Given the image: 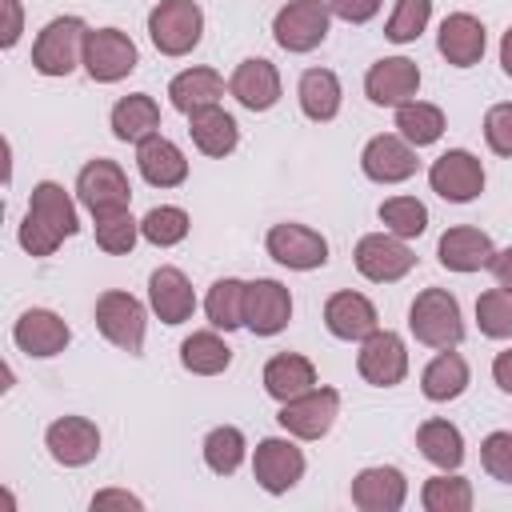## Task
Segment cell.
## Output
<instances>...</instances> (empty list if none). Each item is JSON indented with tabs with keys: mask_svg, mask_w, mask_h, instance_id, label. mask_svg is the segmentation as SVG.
<instances>
[{
	"mask_svg": "<svg viewBox=\"0 0 512 512\" xmlns=\"http://www.w3.org/2000/svg\"><path fill=\"white\" fill-rule=\"evenodd\" d=\"M244 432L232 428V424H220L204 436V464L216 472V476H232L240 464H244Z\"/></svg>",
	"mask_w": 512,
	"mask_h": 512,
	"instance_id": "obj_38",
	"label": "cell"
},
{
	"mask_svg": "<svg viewBox=\"0 0 512 512\" xmlns=\"http://www.w3.org/2000/svg\"><path fill=\"white\" fill-rule=\"evenodd\" d=\"M292 320V292L280 280H252L244 292V328L256 336H276Z\"/></svg>",
	"mask_w": 512,
	"mask_h": 512,
	"instance_id": "obj_16",
	"label": "cell"
},
{
	"mask_svg": "<svg viewBox=\"0 0 512 512\" xmlns=\"http://www.w3.org/2000/svg\"><path fill=\"white\" fill-rule=\"evenodd\" d=\"M480 464L492 480L512 484V432H488L480 444Z\"/></svg>",
	"mask_w": 512,
	"mask_h": 512,
	"instance_id": "obj_44",
	"label": "cell"
},
{
	"mask_svg": "<svg viewBox=\"0 0 512 512\" xmlns=\"http://www.w3.org/2000/svg\"><path fill=\"white\" fill-rule=\"evenodd\" d=\"M204 12L196 0H160L148 12V36L164 56H188L200 44Z\"/></svg>",
	"mask_w": 512,
	"mask_h": 512,
	"instance_id": "obj_4",
	"label": "cell"
},
{
	"mask_svg": "<svg viewBox=\"0 0 512 512\" xmlns=\"http://www.w3.org/2000/svg\"><path fill=\"white\" fill-rule=\"evenodd\" d=\"M356 372L376 384V388H392L408 376V348L396 332L388 328H376L360 340V352H356Z\"/></svg>",
	"mask_w": 512,
	"mask_h": 512,
	"instance_id": "obj_13",
	"label": "cell"
},
{
	"mask_svg": "<svg viewBox=\"0 0 512 512\" xmlns=\"http://www.w3.org/2000/svg\"><path fill=\"white\" fill-rule=\"evenodd\" d=\"M264 248H268V256L276 264L296 268V272H312V268H324L328 264V240L316 228L296 224V220L272 224L268 236H264Z\"/></svg>",
	"mask_w": 512,
	"mask_h": 512,
	"instance_id": "obj_12",
	"label": "cell"
},
{
	"mask_svg": "<svg viewBox=\"0 0 512 512\" xmlns=\"http://www.w3.org/2000/svg\"><path fill=\"white\" fill-rule=\"evenodd\" d=\"M76 196L92 216H112V212H128L132 204V184L124 176V168L116 160H88L76 176Z\"/></svg>",
	"mask_w": 512,
	"mask_h": 512,
	"instance_id": "obj_7",
	"label": "cell"
},
{
	"mask_svg": "<svg viewBox=\"0 0 512 512\" xmlns=\"http://www.w3.org/2000/svg\"><path fill=\"white\" fill-rule=\"evenodd\" d=\"M244 292H248V284L236 280V276H224V280H216V284L208 288L204 312H208L212 328H224V332L244 328Z\"/></svg>",
	"mask_w": 512,
	"mask_h": 512,
	"instance_id": "obj_36",
	"label": "cell"
},
{
	"mask_svg": "<svg viewBox=\"0 0 512 512\" xmlns=\"http://www.w3.org/2000/svg\"><path fill=\"white\" fill-rule=\"evenodd\" d=\"M328 24H332L328 0H288L272 20V36L284 52H312L324 44Z\"/></svg>",
	"mask_w": 512,
	"mask_h": 512,
	"instance_id": "obj_6",
	"label": "cell"
},
{
	"mask_svg": "<svg viewBox=\"0 0 512 512\" xmlns=\"http://www.w3.org/2000/svg\"><path fill=\"white\" fill-rule=\"evenodd\" d=\"M420 504L428 512H468L472 508V484L464 476H456V472H440V476L424 480Z\"/></svg>",
	"mask_w": 512,
	"mask_h": 512,
	"instance_id": "obj_37",
	"label": "cell"
},
{
	"mask_svg": "<svg viewBox=\"0 0 512 512\" xmlns=\"http://www.w3.org/2000/svg\"><path fill=\"white\" fill-rule=\"evenodd\" d=\"M364 92H368V100L376 108H400V104L416 100V92H420V68H416V60H408V56H384V60H376L368 68V76H364Z\"/></svg>",
	"mask_w": 512,
	"mask_h": 512,
	"instance_id": "obj_15",
	"label": "cell"
},
{
	"mask_svg": "<svg viewBox=\"0 0 512 512\" xmlns=\"http://www.w3.org/2000/svg\"><path fill=\"white\" fill-rule=\"evenodd\" d=\"M88 24L80 16H56L40 28L36 44H32V68L40 76H68L76 64H84V40H88Z\"/></svg>",
	"mask_w": 512,
	"mask_h": 512,
	"instance_id": "obj_3",
	"label": "cell"
},
{
	"mask_svg": "<svg viewBox=\"0 0 512 512\" xmlns=\"http://www.w3.org/2000/svg\"><path fill=\"white\" fill-rule=\"evenodd\" d=\"M76 228H80V216L72 196L56 180H40L32 188V200L20 224V248L28 256H52L68 236H76Z\"/></svg>",
	"mask_w": 512,
	"mask_h": 512,
	"instance_id": "obj_1",
	"label": "cell"
},
{
	"mask_svg": "<svg viewBox=\"0 0 512 512\" xmlns=\"http://www.w3.org/2000/svg\"><path fill=\"white\" fill-rule=\"evenodd\" d=\"M144 324H148L144 304L132 292H120V288L100 292V300H96V328H100V336L108 344H116L128 356H140V348H144Z\"/></svg>",
	"mask_w": 512,
	"mask_h": 512,
	"instance_id": "obj_5",
	"label": "cell"
},
{
	"mask_svg": "<svg viewBox=\"0 0 512 512\" xmlns=\"http://www.w3.org/2000/svg\"><path fill=\"white\" fill-rule=\"evenodd\" d=\"M396 132L412 144V148H424V144H436L444 136V112L436 104H424V100H408L396 108Z\"/></svg>",
	"mask_w": 512,
	"mask_h": 512,
	"instance_id": "obj_35",
	"label": "cell"
},
{
	"mask_svg": "<svg viewBox=\"0 0 512 512\" xmlns=\"http://www.w3.org/2000/svg\"><path fill=\"white\" fill-rule=\"evenodd\" d=\"M336 412H340V392L336 388H308V392L284 400L276 420L296 440H320L336 424Z\"/></svg>",
	"mask_w": 512,
	"mask_h": 512,
	"instance_id": "obj_10",
	"label": "cell"
},
{
	"mask_svg": "<svg viewBox=\"0 0 512 512\" xmlns=\"http://www.w3.org/2000/svg\"><path fill=\"white\" fill-rule=\"evenodd\" d=\"M148 304L164 324H184L196 312V292H192V284H188V276L180 268L160 264L148 276Z\"/></svg>",
	"mask_w": 512,
	"mask_h": 512,
	"instance_id": "obj_22",
	"label": "cell"
},
{
	"mask_svg": "<svg viewBox=\"0 0 512 512\" xmlns=\"http://www.w3.org/2000/svg\"><path fill=\"white\" fill-rule=\"evenodd\" d=\"M324 324L336 340H364L380 328V316L364 292H332L324 304Z\"/></svg>",
	"mask_w": 512,
	"mask_h": 512,
	"instance_id": "obj_26",
	"label": "cell"
},
{
	"mask_svg": "<svg viewBox=\"0 0 512 512\" xmlns=\"http://www.w3.org/2000/svg\"><path fill=\"white\" fill-rule=\"evenodd\" d=\"M436 256H440V264L448 272H480V268L492 264L496 248H492V236L488 232H480L472 224H456V228H448L440 236Z\"/></svg>",
	"mask_w": 512,
	"mask_h": 512,
	"instance_id": "obj_24",
	"label": "cell"
},
{
	"mask_svg": "<svg viewBox=\"0 0 512 512\" xmlns=\"http://www.w3.org/2000/svg\"><path fill=\"white\" fill-rule=\"evenodd\" d=\"M252 476H256V484H260L264 492L284 496V492L296 488L300 476H304V452H300L292 440H284V436H268V440L256 444Z\"/></svg>",
	"mask_w": 512,
	"mask_h": 512,
	"instance_id": "obj_14",
	"label": "cell"
},
{
	"mask_svg": "<svg viewBox=\"0 0 512 512\" xmlns=\"http://www.w3.org/2000/svg\"><path fill=\"white\" fill-rule=\"evenodd\" d=\"M408 328L420 344L428 348H456L464 340V320H460V300L448 288H424L412 308H408Z\"/></svg>",
	"mask_w": 512,
	"mask_h": 512,
	"instance_id": "obj_2",
	"label": "cell"
},
{
	"mask_svg": "<svg viewBox=\"0 0 512 512\" xmlns=\"http://www.w3.org/2000/svg\"><path fill=\"white\" fill-rule=\"evenodd\" d=\"M140 236L156 248H172L188 236V212L176 208V204H160V208H148L144 220H140Z\"/></svg>",
	"mask_w": 512,
	"mask_h": 512,
	"instance_id": "obj_39",
	"label": "cell"
},
{
	"mask_svg": "<svg viewBox=\"0 0 512 512\" xmlns=\"http://www.w3.org/2000/svg\"><path fill=\"white\" fill-rule=\"evenodd\" d=\"M436 48H440V56H444L452 68H472V64L484 56V48H488V32H484V24H480L472 12H452V16H444V24H440Z\"/></svg>",
	"mask_w": 512,
	"mask_h": 512,
	"instance_id": "obj_23",
	"label": "cell"
},
{
	"mask_svg": "<svg viewBox=\"0 0 512 512\" xmlns=\"http://www.w3.org/2000/svg\"><path fill=\"white\" fill-rule=\"evenodd\" d=\"M296 96H300L304 116L316 120V124H324V120H332L340 112V96L344 92H340V80H336L332 68H308L300 76V84H296Z\"/></svg>",
	"mask_w": 512,
	"mask_h": 512,
	"instance_id": "obj_33",
	"label": "cell"
},
{
	"mask_svg": "<svg viewBox=\"0 0 512 512\" xmlns=\"http://www.w3.org/2000/svg\"><path fill=\"white\" fill-rule=\"evenodd\" d=\"M92 508H132V512H140L144 500L132 496V492H124V488H108V492H96L92 496Z\"/></svg>",
	"mask_w": 512,
	"mask_h": 512,
	"instance_id": "obj_47",
	"label": "cell"
},
{
	"mask_svg": "<svg viewBox=\"0 0 512 512\" xmlns=\"http://www.w3.org/2000/svg\"><path fill=\"white\" fill-rule=\"evenodd\" d=\"M332 16L348 20V24H368L380 12V0H328Z\"/></svg>",
	"mask_w": 512,
	"mask_h": 512,
	"instance_id": "obj_46",
	"label": "cell"
},
{
	"mask_svg": "<svg viewBox=\"0 0 512 512\" xmlns=\"http://www.w3.org/2000/svg\"><path fill=\"white\" fill-rule=\"evenodd\" d=\"M188 136H192V144L204 152V156H228L236 144H240V128H236V120L220 108V104H208V108H196V112H188Z\"/></svg>",
	"mask_w": 512,
	"mask_h": 512,
	"instance_id": "obj_27",
	"label": "cell"
},
{
	"mask_svg": "<svg viewBox=\"0 0 512 512\" xmlns=\"http://www.w3.org/2000/svg\"><path fill=\"white\" fill-rule=\"evenodd\" d=\"M488 268H492V276H496V284L512 292V248H504V252H496Z\"/></svg>",
	"mask_w": 512,
	"mask_h": 512,
	"instance_id": "obj_49",
	"label": "cell"
},
{
	"mask_svg": "<svg viewBox=\"0 0 512 512\" xmlns=\"http://www.w3.org/2000/svg\"><path fill=\"white\" fill-rule=\"evenodd\" d=\"M136 168H140V176H144L152 188H176V184L188 180V160H184V152H180L168 136H160V132H152V136H144V140L136 144Z\"/></svg>",
	"mask_w": 512,
	"mask_h": 512,
	"instance_id": "obj_25",
	"label": "cell"
},
{
	"mask_svg": "<svg viewBox=\"0 0 512 512\" xmlns=\"http://www.w3.org/2000/svg\"><path fill=\"white\" fill-rule=\"evenodd\" d=\"M12 340H16V348H20L24 356H40V360H44V356H56V352L68 348L72 328H68L64 316H56L52 308H28V312L16 320Z\"/></svg>",
	"mask_w": 512,
	"mask_h": 512,
	"instance_id": "obj_20",
	"label": "cell"
},
{
	"mask_svg": "<svg viewBox=\"0 0 512 512\" xmlns=\"http://www.w3.org/2000/svg\"><path fill=\"white\" fill-rule=\"evenodd\" d=\"M4 4V36H0V44L4 48H12L16 40H20V24H24V16H20V0H0Z\"/></svg>",
	"mask_w": 512,
	"mask_h": 512,
	"instance_id": "obj_48",
	"label": "cell"
},
{
	"mask_svg": "<svg viewBox=\"0 0 512 512\" xmlns=\"http://www.w3.org/2000/svg\"><path fill=\"white\" fill-rule=\"evenodd\" d=\"M404 496H408V480L392 464L360 468L352 476V504L360 512H396V508H404Z\"/></svg>",
	"mask_w": 512,
	"mask_h": 512,
	"instance_id": "obj_19",
	"label": "cell"
},
{
	"mask_svg": "<svg viewBox=\"0 0 512 512\" xmlns=\"http://www.w3.org/2000/svg\"><path fill=\"white\" fill-rule=\"evenodd\" d=\"M44 444H48V452H52L56 464L80 468V464L96 460V452H100V428L88 416H60V420L48 424Z\"/></svg>",
	"mask_w": 512,
	"mask_h": 512,
	"instance_id": "obj_18",
	"label": "cell"
},
{
	"mask_svg": "<svg viewBox=\"0 0 512 512\" xmlns=\"http://www.w3.org/2000/svg\"><path fill=\"white\" fill-rule=\"evenodd\" d=\"M428 184L440 200L448 204H468L484 192V164L468 152V148H448L432 160L428 168Z\"/></svg>",
	"mask_w": 512,
	"mask_h": 512,
	"instance_id": "obj_11",
	"label": "cell"
},
{
	"mask_svg": "<svg viewBox=\"0 0 512 512\" xmlns=\"http://www.w3.org/2000/svg\"><path fill=\"white\" fill-rule=\"evenodd\" d=\"M492 380H496L504 392H512V348L496 352V360H492Z\"/></svg>",
	"mask_w": 512,
	"mask_h": 512,
	"instance_id": "obj_50",
	"label": "cell"
},
{
	"mask_svg": "<svg viewBox=\"0 0 512 512\" xmlns=\"http://www.w3.org/2000/svg\"><path fill=\"white\" fill-rule=\"evenodd\" d=\"M432 20V0H396L388 24H384V36L392 44H412Z\"/></svg>",
	"mask_w": 512,
	"mask_h": 512,
	"instance_id": "obj_42",
	"label": "cell"
},
{
	"mask_svg": "<svg viewBox=\"0 0 512 512\" xmlns=\"http://www.w3.org/2000/svg\"><path fill=\"white\" fill-rule=\"evenodd\" d=\"M416 448H420V456H424L428 464H436L440 472H456V468L464 464V436H460L456 424H448V420H440V416H432V420H424V424L416 428Z\"/></svg>",
	"mask_w": 512,
	"mask_h": 512,
	"instance_id": "obj_30",
	"label": "cell"
},
{
	"mask_svg": "<svg viewBox=\"0 0 512 512\" xmlns=\"http://www.w3.org/2000/svg\"><path fill=\"white\" fill-rule=\"evenodd\" d=\"M136 64H140V52H136L128 32H120V28L88 32V40H84V72L96 84H116L128 72H136Z\"/></svg>",
	"mask_w": 512,
	"mask_h": 512,
	"instance_id": "obj_9",
	"label": "cell"
},
{
	"mask_svg": "<svg viewBox=\"0 0 512 512\" xmlns=\"http://www.w3.org/2000/svg\"><path fill=\"white\" fill-rule=\"evenodd\" d=\"M180 364H184L192 376H220V372L232 364V348H228L216 332H192V336L180 344Z\"/></svg>",
	"mask_w": 512,
	"mask_h": 512,
	"instance_id": "obj_34",
	"label": "cell"
},
{
	"mask_svg": "<svg viewBox=\"0 0 512 512\" xmlns=\"http://www.w3.org/2000/svg\"><path fill=\"white\" fill-rule=\"evenodd\" d=\"M500 68H504V76H512V28L500 36Z\"/></svg>",
	"mask_w": 512,
	"mask_h": 512,
	"instance_id": "obj_51",
	"label": "cell"
},
{
	"mask_svg": "<svg viewBox=\"0 0 512 512\" xmlns=\"http://www.w3.org/2000/svg\"><path fill=\"white\" fill-rule=\"evenodd\" d=\"M416 148L400 136V132H384V136H372L360 152V168L368 180L376 184H400L408 176H416Z\"/></svg>",
	"mask_w": 512,
	"mask_h": 512,
	"instance_id": "obj_17",
	"label": "cell"
},
{
	"mask_svg": "<svg viewBox=\"0 0 512 512\" xmlns=\"http://www.w3.org/2000/svg\"><path fill=\"white\" fill-rule=\"evenodd\" d=\"M228 92L248 108V112H268L276 100H280V72L272 60L264 56H248L236 64L232 80H228Z\"/></svg>",
	"mask_w": 512,
	"mask_h": 512,
	"instance_id": "obj_21",
	"label": "cell"
},
{
	"mask_svg": "<svg viewBox=\"0 0 512 512\" xmlns=\"http://www.w3.org/2000/svg\"><path fill=\"white\" fill-rule=\"evenodd\" d=\"M308 388H316V368H312L308 356H300V352H276L264 364V392L272 400L284 404V400H292V396H300Z\"/></svg>",
	"mask_w": 512,
	"mask_h": 512,
	"instance_id": "obj_28",
	"label": "cell"
},
{
	"mask_svg": "<svg viewBox=\"0 0 512 512\" xmlns=\"http://www.w3.org/2000/svg\"><path fill=\"white\" fill-rule=\"evenodd\" d=\"M136 236H140V220H132L128 212L96 216V248H104L108 256H124V252H132Z\"/></svg>",
	"mask_w": 512,
	"mask_h": 512,
	"instance_id": "obj_43",
	"label": "cell"
},
{
	"mask_svg": "<svg viewBox=\"0 0 512 512\" xmlns=\"http://www.w3.org/2000/svg\"><path fill=\"white\" fill-rule=\"evenodd\" d=\"M380 220H384V228H388L392 236L412 240V236H420V232L428 228V208H424L416 196H388V200L380 204Z\"/></svg>",
	"mask_w": 512,
	"mask_h": 512,
	"instance_id": "obj_40",
	"label": "cell"
},
{
	"mask_svg": "<svg viewBox=\"0 0 512 512\" xmlns=\"http://www.w3.org/2000/svg\"><path fill=\"white\" fill-rule=\"evenodd\" d=\"M356 272L372 284H396L416 268V252L392 232H368L356 240Z\"/></svg>",
	"mask_w": 512,
	"mask_h": 512,
	"instance_id": "obj_8",
	"label": "cell"
},
{
	"mask_svg": "<svg viewBox=\"0 0 512 512\" xmlns=\"http://www.w3.org/2000/svg\"><path fill=\"white\" fill-rule=\"evenodd\" d=\"M464 388H468V364H464V356L452 352V348H440V356H432V360L424 364V372H420V392H424L428 400H436V404L456 400Z\"/></svg>",
	"mask_w": 512,
	"mask_h": 512,
	"instance_id": "obj_32",
	"label": "cell"
},
{
	"mask_svg": "<svg viewBox=\"0 0 512 512\" xmlns=\"http://www.w3.org/2000/svg\"><path fill=\"white\" fill-rule=\"evenodd\" d=\"M484 140L496 156H508L512 160V100L508 104H492L484 112Z\"/></svg>",
	"mask_w": 512,
	"mask_h": 512,
	"instance_id": "obj_45",
	"label": "cell"
},
{
	"mask_svg": "<svg viewBox=\"0 0 512 512\" xmlns=\"http://www.w3.org/2000/svg\"><path fill=\"white\" fill-rule=\"evenodd\" d=\"M224 96V76L216 68H184L180 76H172L168 84V100L176 112H196V108H208V104H220Z\"/></svg>",
	"mask_w": 512,
	"mask_h": 512,
	"instance_id": "obj_29",
	"label": "cell"
},
{
	"mask_svg": "<svg viewBox=\"0 0 512 512\" xmlns=\"http://www.w3.org/2000/svg\"><path fill=\"white\" fill-rule=\"evenodd\" d=\"M476 324L492 340H512V292L500 288V284L488 288V292H480V300H476Z\"/></svg>",
	"mask_w": 512,
	"mask_h": 512,
	"instance_id": "obj_41",
	"label": "cell"
},
{
	"mask_svg": "<svg viewBox=\"0 0 512 512\" xmlns=\"http://www.w3.org/2000/svg\"><path fill=\"white\" fill-rule=\"evenodd\" d=\"M160 128V104L148 92H132L120 96L112 108V136L124 144H140L144 136H152Z\"/></svg>",
	"mask_w": 512,
	"mask_h": 512,
	"instance_id": "obj_31",
	"label": "cell"
}]
</instances>
